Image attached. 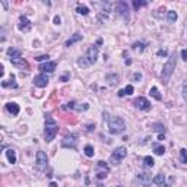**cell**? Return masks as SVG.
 <instances>
[{"label": "cell", "instance_id": "1", "mask_svg": "<svg viewBox=\"0 0 187 187\" xmlns=\"http://www.w3.org/2000/svg\"><path fill=\"white\" fill-rule=\"evenodd\" d=\"M101 44H102V40L99 38V40L97 41V44H95V45H91L89 48H88V51L85 53V56H82L81 58L78 60V66H79V67H89L91 65H94V63L97 62L98 50H99L98 45H101Z\"/></svg>", "mask_w": 187, "mask_h": 187}, {"label": "cell", "instance_id": "2", "mask_svg": "<svg viewBox=\"0 0 187 187\" xmlns=\"http://www.w3.org/2000/svg\"><path fill=\"white\" fill-rule=\"evenodd\" d=\"M175 65H177V53H172V54L170 56V58L167 60V63H165L164 67H162L161 78H162L164 83H167V82L170 81L171 75L174 73V70H175Z\"/></svg>", "mask_w": 187, "mask_h": 187}, {"label": "cell", "instance_id": "3", "mask_svg": "<svg viewBox=\"0 0 187 187\" xmlns=\"http://www.w3.org/2000/svg\"><path fill=\"white\" fill-rule=\"evenodd\" d=\"M57 133H58V124H57L56 120L51 115H47V119H45V130H44L45 142H51L53 139L56 138Z\"/></svg>", "mask_w": 187, "mask_h": 187}, {"label": "cell", "instance_id": "4", "mask_svg": "<svg viewBox=\"0 0 187 187\" xmlns=\"http://www.w3.org/2000/svg\"><path fill=\"white\" fill-rule=\"evenodd\" d=\"M126 130V123L122 117H110L108 119V132L111 135H122Z\"/></svg>", "mask_w": 187, "mask_h": 187}, {"label": "cell", "instance_id": "5", "mask_svg": "<svg viewBox=\"0 0 187 187\" xmlns=\"http://www.w3.org/2000/svg\"><path fill=\"white\" fill-rule=\"evenodd\" d=\"M126 156H127V149L124 146H120V148H117V149H114L113 155L110 156V162L114 164V165H119Z\"/></svg>", "mask_w": 187, "mask_h": 187}, {"label": "cell", "instance_id": "6", "mask_svg": "<svg viewBox=\"0 0 187 187\" xmlns=\"http://www.w3.org/2000/svg\"><path fill=\"white\" fill-rule=\"evenodd\" d=\"M115 13L119 15V16H122L124 21H129L130 19V15H129V3L127 2H117V5H115Z\"/></svg>", "mask_w": 187, "mask_h": 187}, {"label": "cell", "instance_id": "7", "mask_svg": "<svg viewBox=\"0 0 187 187\" xmlns=\"http://www.w3.org/2000/svg\"><path fill=\"white\" fill-rule=\"evenodd\" d=\"M37 170L38 171H45L47 167H48V156L45 152L42 151H38L37 152V164H35Z\"/></svg>", "mask_w": 187, "mask_h": 187}, {"label": "cell", "instance_id": "8", "mask_svg": "<svg viewBox=\"0 0 187 187\" xmlns=\"http://www.w3.org/2000/svg\"><path fill=\"white\" fill-rule=\"evenodd\" d=\"M76 143H78V135H75V133H69V135H66L63 140H62V146H70V148H76Z\"/></svg>", "mask_w": 187, "mask_h": 187}, {"label": "cell", "instance_id": "9", "mask_svg": "<svg viewBox=\"0 0 187 187\" xmlns=\"http://www.w3.org/2000/svg\"><path fill=\"white\" fill-rule=\"evenodd\" d=\"M138 180L140 181V184H143V186H151V183L154 181L152 179V174L151 172H148V171H140L138 174Z\"/></svg>", "mask_w": 187, "mask_h": 187}, {"label": "cell", "instance_id": "10", "mask_svg": "<svg viewBox=\"0 0 187 187\" xmlns=\"http://www.w3.org/2000/svg\"><path fill=\"white\" fill-rule=\"evenodd\" d=\"M133 104L136 105V108L142 110V111H148V110L151 108V102H149L145 97H138L136 99H135V102H133Z\"/></svg>", "mask_w": 187, "mask_h": 187}, {"label": "cell", "instance_id": "11", "mask_svg": "<svg viewBox=\"0 0 187 187\" xmlns=\"http://www.w3.org/2000/svg\"><path fill=\"white\" fill-rule=\"evenodd\" d=\"M18 28H19V31H22V32H28L31 28H32V24H31V21L28 19L26 16L24 15H21L19 18V25H18Z\"/></svg>", "mask_w": 187, "mask_h": 187}, {"label": "cell", "instance_id": "12", "mask_svg": "<svg viewBox=\"0 0 187 187\" xmlns=\"http://www.w3.org/2000/svg\"><path fill=\"white\" fill-rule=\"evenodd\" d=\"M48 76L45 73H41V75H37L35 78H34V85L35 86H38V88H45L47 85H48Z\"/></svg>", "mask_w": 187, "mask_h": 187}, {"label": "cell", "instance_id": "13", "mask_svg": "<svg viewBox=\"0 0 187 187\" xmlns=\"http://www.w3.org/2000/svg\"><path fill=\"white\" fill-rule=\"evenodd\" d=\"M57 67V63L56 62H45L40 65V70H42V73H53L56 70Z\"/></svg>", "mask_w": 187, "mask_h": 187}, {"label": "cell", "instance_id": "14", "mask_svg": "<svg viewBox=\"0 0 187 187\" xmlns=\"http://www.w3.org/2000/svg\"><path fill=\"white\" fill-rule=\"evenodd\" d=\"M81 40H82V34H79V32L73 34L69 40L66 41V47H70V45H73V44H76V42H79Z\"/></svg>", "mask_w": 187, "mask_h": 187}, {"label": "cell", "instance_id": "15", "mask_svg": "<svg viewBox=\"0 0 187 187\" xmlns=\"http://www.w3.org/2000/svg\"><path fill=\"white\" fill-rule=\"evenodd\" d=\"M8 56L10 57V60H16V58L22 57V53L18 48H8Z\"/></svg>", "mask_w": 187, "mask_h": 187}, {"label": "cell", "instance_id": "16", "mask_svg": "<svg viewBox=\"0 0 187 187\" xmlns=\"http://www.w3.org/2000/svg\"><path fill=\"white\" fill-rule=\"evenodd\" d=\"M6 108H8L9 113L13 114V115H18V114H19V105H18L16 102H8V104H6Z\"/></svg>", "mask_w": 187, "mask_h": 187}, {"label": "cell", "instance_id": "17", "mask_svg": "<svg viewBox=\"0 0 187 187\" xmlns=\"http://www.w3.org/2000/svg\"><path fill=\"white\" fill-rule=\"evenodd\" d=\"M154 183L156 184V186H159V187H167V184H165V175H164V174H158V175H155Z\"/></svg>", "mask_w": 187, "mask_h": 187}, {"label": "cell", "instance_id": "18", "mask_svg": "<svg viewBox=\"0 0 187 187\" xmlns=\"http://www.w3.org/2000/svg\"><path fill=\"white\" fill-rule=\"evenodd\" d=\"M133 91H135V88H133L132 85H127L124 89L119 91V97L122 98V97H126V95H132V94H133Z\"/></svg>", "mask_w": 187, "mask_h": 187}, {"label": "cell", "instance_id": "19", "mask_svg": "<svg viewBox=\"0 0 187 187\" xmlns=\"http://www.w3.org/2000/svg\"><path fill=\"white\" fill-rule=\"evenodd\" d=\"M10 62H12V65L18 66V67H21V69H28V63L25 62L22 57H21V58H16V60H10Z\"/></svg>", "mask_w": 187, "mask_h": 187}, {"label": "cell", "instance_id": "20", "mask_svg": "<svg viewBox=\"0 0 187 187\" xmlns=\"http://www.w3.org/2000/svg\"><path fill=\"white\" fill-rule=\"evenodd\" d=\"M6 156H8V161L10 164H16V154L13 149H8L6 151Z\"/></svg>", "mask_w": 187, "mask_h": 187}, {"label": "cell", "instance_id": "21", "mask_svg": "<svg viewBox=\"0 0 187 187\" xmlns=\"http://www.w3.org/2000/svg\"><path fill=\"white\" fill-rule=\"evenodd\" d=\"M149 94H151V95H152V97H154L155 99H156V101H161V99H162V95L159 94V91H158V88H155V86H152V88H151V91H149Z\"/></svg>", "mask_w": 187, "mask_h": 187}, {"label": "cell", "instance_id": "22", "mask_svg": "<svg viewBox=\"0 0 187 187\" xmlns=\"http://www.w3.org/2000/svg\"><path fill=\"white\" fill-rule=\"evenodd\" d=\"M167 19H168L170 24H174V22L177 21V12H175V10H168V13H167Z\"/></svg>", "mask_w": 187, "mask_h": 187}, {"label": "cell", "instance_id": "23", "mask_svg": "<svg viewBox=\"0 0 187 187\" xmlns=\"http://www.w3.org/2000/svg\"><path fill=\"white\" fill-rule=\"evenodd\" d=\"M76 12L79 13V15H88L89 13V9L86 8V6H83V5H78V8H76Z\"/></svg>", "mask_w": 187, "mask_h": 187}, {"label": "cell", "instance_id": "24", "mask_svg": "<svg viewBox=\"0 0 187 187\" xmlns=\"http://www.w3.org/2000/svg\"><path fill=\"white\" fill-rule=\"evenodd\" d=\"M152 130L159 132V133H165V126L161 124V123H155V124H152Z\"/></svg>", "mask_w": 187, "mask_h": 187}, {"label": "cell", "instance_id": "25", "mask_svg": "<svg viewBox=\"0 0 187 187\" xmlns=\"http://www.w3.org/2000/svg\"><path fill=\"white\" fill-rule=\"evenodd\" d=\"M83 152H85V155H86V156H94V154H95V151H94V146H92V145H86V146H85V149H83Z\"/></svg>", "mask_w": 187, "mask_h": 187}, {"label": "cell", "instance_id": "26", "mask_svg": "<svg viewBox=\"0 0 187 187\" xmlns=\"http://www.w3.org/2000/svg\"><path fill=\"white\" fill-rule=\"evenodd\" d=\"M154 152L156 155H164L165 154V148H164V145H154Z\"/></svg>", "mask_w": 187, "mask_h": 187}, {"label": "cell", "instance_id": "27", "mask_svg": "<svg viewBox=\"0 0 187 187\" xmlns=\"http://www.w3.org/2000/svg\"><path fill=\"white\" fill-rule=\"evenodd\" d=\"M107 81H110V85H115L119 83V75H108Z\"/></svg>", "mask_w": 187, "mask_h": 187}, {"label": "cell", "instance_id": "28", "mask_svg": "<svg viewBox=\"0 0 187 187\" xmlns=\"http://www.w3.org/2000/svg\"><path fill=\"white\" fill-rule=\"evenodd\" d=\"M143 164H145L146 167H154L155 161H154V158H152V156H145V158H143Z\"/></svg>", "mask_w": 187, "mask_h": 187}, {"label": "cell", "instance_id": "29", "mask_svg": "<svg viewBox=\"0 0 187 187\" xmlns=\"http://www.w3.org/2000/svg\"><path fill=\"white\" fill-rule=\"evenodd\" d=\"M132 48L138 50V51H143V50H145V44H143V42H135V44L132 45Z\"/></svg>", "mask_w": 187, "mask_h": 187}, {"label": "cell", "instance_id": "30", "mask_svg": "<svg viewBox=\"0 0 187 187\" xmlns=\"http://www.w3.org/2000/svg\"><path fill=\"white\" fill-rule=\"evenodd\" d=\"M180 159L183 164H187V151L186 149H181L180 151Z\"/></svg>", "mask_w": 187, "mask_h": 187}, {"label": "cell", "instance_id": "31", "mask_svg": "<svg viewBox=\"0 0 187 187\" xmlns=\"http://www.w3.org/2000/svg\"><path fill=\"white\" fill-rule=\"evenodd\" d=\"M148 2H139V0H133V6H135V9L138 10L139 8H142V6H146Z\"/></svg>", "mask_w": 187, "mask_h": 187}, {"label": "cell", "instance_id": "32", "mask_svg": "<svg viewBox=\"0 0 187 187\" xmlns=\"http://www.w3.org/2000/svg\"><path fill=\"white\" fill-rule=\"evenodd\" d=\"M50 56L48 54H44V56H38V57H35V60L37 62H42V60H48Z\"/></svg>", "mask_w": 187, "mask_h": 187}, {"label": "cell", "instance_id": "33", "mask_svg": "<svg viewBox=\"0 0 187 187\" xmlns=\"http://www.w3.org/2000/svg\"><path fill=\"white\" fill-rule=\"evenodd\" d=\"M97 167H98V168H104V170H105V171H108V167H107V164L104 162V161H99Z\"/></svg>", "mask_w": 187, "mask_h": 187}, {"label": "cell", "instance_id": "34", "mask_svg": "<svg viewBox=\"0 0 187 187\" xmlns=\"http://www.w3.org/2000/svg\"><path fill=\"white\" fill-rule=\"evenodd\" d=\"M88 108H89V105H88V104H82V107H76V110H78V111H86Z\"/></svg>", "mask_w": 187, "mask_h": 187}, {"label": "cell", "instance_id": "35", "mask_svg": "<svg viewBox=\"0 0 187 187\" xmlns=\"http://www.w3.org/2000/svg\"><path fill=\"white\" fill-rule=\"evenodd\" d=\"M183 98H184V101L187 102V83L183 85Z\"/></svg>", "mask_w": 187, "mask_h": 187}, {"label": "cell", "instance_id": "36", "mask_svg": "<svg viewBox=\"0 0 187 187\" xmlns=\"http://www.w3.org/2000/svg\"><path fill=\"white\" fill-rule=\"evenodd\" d=\"M181 58H183L184 62H187V48L181 50Z\"/></svg>", "mask_w": 187, "mask_h": 187}, {"label": "cell", "instance_id": "37", "mask_svg": "<svg viewBox=\"0 0 187 187\" xmlns=\"http://www.w3.org/2000/svg\"><path fill=\"white\" fill-rule=\"evenodd\" d=\"M63 108H65V110H67V108H72V110H73V108H75V102H73V101H72V102H69V104H66V105L63 107Z\"/></svg>", "mask_w": 187, "mask_h": 187}, {"label": "cell", "instance_id": "38", "mask_svg": "<svg viewBox=\"0 0 187 187\" xmlns=\"http://www.w3.org/2000/svg\"><path fill=\"white\" fill-rule=\"evenodd\" d=\"M105 177H107V171H104V172H99V174H98V179H99V180L105 179Z\"/></svg>", "mask_w": 187, "mask_h": 187}, {"label": "cell", "instance_id": "39", "mask_svg": "<svg viewBox=\"0 0 187 187\" xmlns=\"http://www.w3.org/2000/svg\"><path fill=\"white\" fill-rule=\"evenodd\" d=\"M60 22H62L60 16H54V24H56V25H60Z\"/></svg>", "mask_w": 187, "mask_h": 187}, {"label": "cell", "instance_id": "40", "mask_svg": "<svg viewBox=\"0 0 187 187\" xmlns=\"http://www.w3.org/2000/svg\"><path fill=\"white\" fill-rule=\"evenodd\" d=\"M133 78H135V81H140V79H142V75H140V73H135V76H133Z\"/></svg>", "mask_w": 187, "mask_h": 187}, {"label": "cell", "instance_id": "41", "mask_svg": "<svg viewBox=\"0 0 187 187\" xmlns=\"http://www.w3.org/2000/svg\"><path fill=\"white\" fill-rule=\"evenodd\" d=\"M158 56H167V50H159L158 51Z\"/></svg>", "mask_w": 187, "mask_h": 187}, {"label": "cell", "instance_id": "42", "mask_svg": "<svg viewBox=\"0 0 187 187\" xmlns=\"http://www.w3.org/2000/svg\"><path fill=\"white\" fill-rule=\"evenodd\" d=\"M158 139H159V140H164V139H165V133H159V135H158Z\"/></svg>", "mask_w": 187, "mask_h": 187}, {"label": "cell", "instance_id": "43", "mask_svg": "<svg viewBox=\"0 0 187 187\" xmlns=\"http://www.w3.org/2000/svg\"><path fill=\"white\" fill-rule=\"evenodd\" d=\"M67 81V75H66V76H63V78H62V82H66Z\"/></svg>", "mask_w": 187, "mask_h": 187}, {"label": "cell", "instance_id": "44", "mask_svg": "<svg viewBox=\"0 0 187 187\" xmlns=\"http://www.w3.org/2000/svg\"><path fill=\"white\" fill-rule=\"evenodd\" d=\"M50 187H57L56 183H50Z\"/></svg>", "mask_w": 187, "mask_h": 187}]
</instances>
